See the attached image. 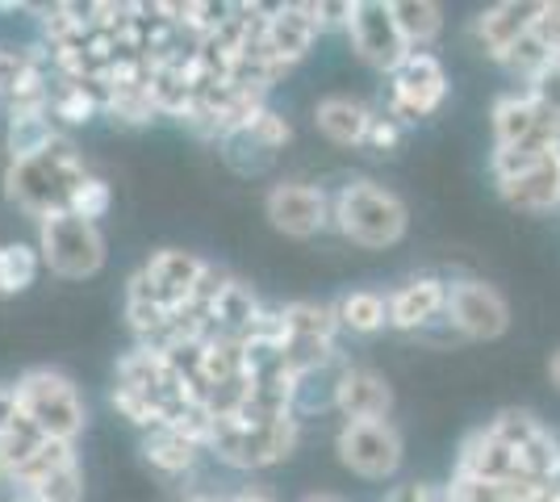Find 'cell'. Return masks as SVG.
Returning a JSON list of instances; mask_svg holds the SVG:
<instances>
[{
    "instance_id": "6da1fadb",
    "label": "cell",
    "mask_w": 560,
    "mask_h": 502,
    "mask_svg": "<svg viewBox=\"0 0 560 502\" xmlns=\"http://www.w3.org/2000/svg\"><path fill=\"white\" fill-rule=\"evenodd\" d=\"M84 160L71 143L68 135H59L55 147L38 160H25V164L4 167V197L25 210L30 218H50V214H68V201L75 185L84 180Z\"/></svg>"
},
{
    "instance_id": "7a4b0ae2",
    "label": "cell",
    "mask_w": 560,
    "mask_h": 502,
    "mask_svg": "<svg viewBox=\"0 0 560 502\" xmlns=\"http://www.w3.org/2000/svg\"><path fill=\"white\" fill-rule=\"evenodd\" d=\"M330 222L355 247L385 252V247H397L406 240L410 210H406V201L394 189H385L376 180H348L330 197Z\"/></svg>"
},
{
    "instance_id": "3957f363",
    "label": "cell",
    "mask_w": 560,
    "mask_h": 502,
    "mask_svg": "<svg viewBox=\"0 0 560 502\" xmlns=\"http://www.w3.org/2000/svg\"><path fill=\"white\" fill-rule=\"evenodd\" d=\"M302 440V419L284 415L277 423H238V419H213L206 435V453H213L226 469L256 474L268 465L289 460Z\"/></svg>"
},
{
    "instance_id": "277c9868",
    "label": "cell",
    "mask_w": 560,
    "mask_h": 502,
    "mask_svg": "<svg viewBox=\"0 0 560 502\" xmlns=\"http://www.w3.org/2000/svg\"><path fill=\"white\" fill-rule=\"evenodd\" d=\"M13 389H18L22 415L47 440L75 444V435L89 423V410H84V398H80V389H75L68 373H59V369H25L22 377L13 382Z\"/></svg>"
},
{
    "instance_id": "5b68a950",
    "label": "cell",
    "mask_w": 560,
    "mask_h": 502,
    "mask_svg": "<svg viewBox=\"0 0 560 502\" xmlns=\"http://www.w3.org/2000/svg\"><path fill=\"white\" fill-rule=\"evenodd\" d=\"M38 252L55 277L89 281L105 268V235L75 214H50L38 222Z\"/></svg>"
},
{
    "instance_id": "8992f818",
    "label": "cell",
    "mask_w": 560,
    "mask_h": 502,
    "mask_svg": "<svg viewBox=\"0 0 560 502\" xmlns=\"http://www.w3.org/2000/svg\"><path fill=\"white\" fill-rule=\"evenodd\" d=\"M348 43L351 50L376 68V72L394 75L415 50L406 47V38H401V30H397V17H394V0H351L348 9Z\"/></svg>"
},
{
    "instance_id": "52a82bcc",
    "label": "cell",
    "mask_w": 560,
    "mask_h": 502,
    "mask_svg": "<svg viewBox=\"0 0 560 502\" xmlns=\"http://www.w3.org/2000/svg\"><path fill=\"white\" fill-rule=\"evenodd\" d=\"M335 453H339V465L355 478L389 481L401 469L406 444L389 419H373V423H343L335 435Z\"/></svg>"
},
{
    "instance_id": "ba28073f",
    "label": "cell",
    "mask_w": 560,
    "mask_h": 502,
    "mask_svg": "<svg viewBox=\"0 0 560 502\" xmlns=\"http://www.w3.org/2000/svg\"><path fill=\"white\" fill-rule=\"evenodd\" d=\"M447 101V72L440 63V55L431 50H415L394 75H389V118L401 126H419L422 118H431Z\"/></svg>"
},
{
    "instance_id": "9c48e42d",
    "label": "cell",
    "mask_w": 560,
    "mask_h": 502,
    "mask_svg": "<svg viewBox=\"0 0 560 502\" xmlns=\"http://www.w3.org/2000/svg\"><path fill=\"white\" fill-rule=\"evenodd\" d=\"M444 323L460 339H477L490 343L511 331V302L502 297V289L486 285V281H447V311Z\"/></svg>"
},
{
    "instance_id": "30bf717a",
    "label": "cell",
    "mask_w": 560,
    "mask_h": 502,
    "mask_svg": "<svg viewBox=\"0 0 560 502\" xmlns=\"http://www.w3.org/2000/svg\"><path fill=\"white\" fill-rule=\"evenodd\" d=\"M264 218L272 222V231L289 240H314L318 231L330 226V192L305 180H284L272 185L264 197Z\"/></svg>"
},
{
    "instance_id": "8fae6325",
    "label": "cell",
    "mask_w": 560,
    "mask_h": 502,
    "mask_svg": "<svg viewBox=\"0 0 560 502\" xmlns=\"http://www.w3.org/2000/svg\"><path fill=\"white\" fill-rule=\"evenodd\" d=\"M213 264H206L201 256H192V252H180V247H164V252H155L151 260L142 264V281L147 289L164 302L167 311H185L197 302V293L206 285V277H210Z\"/></svg>"
},
{
    "instance_id": "7c38bea8",
    "label": "cell",
    "mask_w": 560,
    "mask_h": 502,
    "mask_svg": "<svg viewBox=\"0 0 560 502\" xmlns=\"http://www.w3.org/2000/svg\"><path fill=\"white\" fill-rule=\"evenodd\" d=\"M318 34L323 30L314 22V4H272V9H264V22H259V47L272 63L289 72L293 63H302L310 55Z\"/></svg>"
},
{
    "instance_id": "4fadbf2b",
    "label": "cell",
    "mask_w": 560,
    "mask_h": 502,
    "mask_svg": "<svg viewBox=\"0 0 560 502\" xmlns=\"http://www.w3.org/2000/svg\"><path fill=\"white\" fill-rule=\"evenodd\" d=\"M490 428L518 453L527 478H536V481L552 478V469H557V460H560V440L544 428V419H536L532 410H498L490 419Z\"/></svg>"
},
{
    "instance_id": "5bb4252c",
    "label": "cell",
    "mask_w": 560,
    "mask_h": 502,
    "mask_svg": "<svg viewBox=\"0 0 560 502\" xmlns=\"http://www.w3.org/2000/svg\"><path fill=\"white\" fill-rule=\"evenodd\" d=\"M539 4L544 0H502V4H490L486 13L472 17V38L477 47L486 50V59L502 63L527 34L539 17Z\"/></svg>"
},
{
    "instance_id": "9a60e30c",
    "label": "cell",
    "mask_w": 560,
    "mask_h": 502,
    "mask_svg": "<svg viewBox=\"0 0 560 502\" xmlns=\"http://www.w3.org/2000/svg\"><path fill=\"white\" fill-rule=\"evenodd\" d=\"M456 474L477 481H493V486H511V481L527 478L523 460L511 444L498 435V431L486 423V428L468 431L465 444H460V456H456ZM536 481V478H532Z\"/></svg>"
},
{
    "instance_id": "2e32d148",
    "label": "cell",
    "mask_w": 560,
    "mask_h": 502,
    "mask_svg": "<svg viewBox=\"0 0 560 502\" xmlns=\"http://www.w3.org/2000/svg\"><path fill=\"white\" fill-rule=\"evenodd\" d=\"M447 281L440 277H415L389 293V327L394 331H427L431 323H444Z\"/></svg>"
},
{
    "instance_id": "e0dca14e",
    "label": "cell",
    "mask_w": 560,
    "mask_h": 502,
    "mask_svg": "<svg viewBox=\"0 0 560 502\" xmlns=\"http://www.w3.org/2000/svg\"><path fill=\"white\" fill-rule=\"evenodd\" d=\"M335 410H339L348 423L389 419V410H394V389H389V382H385L381 373H373V369L348 364V369H343V377H339Z\"/></svg>"
},
{
    "instance_id": "ac0fdd59",
    "label": "cell",
    "mask_w": 560,
    "mask_h": 502,
    "mask_svg": "<svg viewBox=\"0 0 560 502\" xmlns=\"http://www.w3.org/2000/svg\"><path fill=\"white\" fill-rule=\"evenodd\" d=\"M502 201L518 214H548L560 210V151L544 155L536 167H527L523 176H514L506 185H498Z\"/></svg>"
},
{
    "instance_id": "d6986e66",
    "label": "cell",
    "mask_w": 560,
    "mask_h": 502,
    "mask_svg": "<svg viewBox=\"0 0 560 502\" xmlns=\"http://www.w3.org/2000/svg\"><path fill=\"white\" fill-rule=\"evenodd\" d=\"M376 114L364 105V101H355V96H343V93H330L318 101V109H314V126H318V135L335 147H364L369 139V130H373Z\"/></svg>"
},
{
    "instance_id": "ffe728a7",
    "label": "cell",
    "mask_w": 560,
    "mask_h": 502,
    "mask_svg": "<svg viewBox=\"0 0 560 502\" xmlns=\"http://www.w3.org/2000/svg\"><path fill=\"white\" fill-rule=\"evenodd\" d=\"M264 314V306L256 302L252 285H243L238 277H226L218 297L210 306V327L213 335H226V339H243V335L256 327V318Z\"/></svg>"
},
{
    "instance_id": "44dd1931",
    "label": "cell",
    "mask_w": 560,
    "mask_h": 502,
    "mask_svg": "<svg viewBox=\"0 0 560 502\" xmlns=\"http://www.w3.org/2000/svg\"><path fill=\"white\" fill-rule=\"evenodd\" d=\"M201 453H206V444H201V440H192L188 431L155 428V431H147V435H142V460H147L151 469L167 474V478L188 474Z\"/></svg>"
},
{
    "instance_id": "7402d4cb",
    "label": "cell",
    "mask_w": 560,
    "mask_h": 502,
    "mask_svg": "<svg viewBox=\"0 0 560 502\" xmlns=\"http://www.w3.org/2000/svg\"><path fill=\"white\" fill-rule=\"evenodd\" d=\"M59 139L50 114H9V130H4V151H9V164H25V160H38L47 155Z\"/></svg>"
},
{
    "instance_id": "603a6c76",
    "label": "cell",
    "mask_w": 560,
    "mask_h": 502,
    "mask_svg": "<svg viewBox=\"0 0 560 502\" xmlns=\"http://www.w3.org/2000/svg\"><path fill=\"white\" fill-rule=\"evenodd\" d=\"M335 318H339V331L351 335H376L389 327V293H376V289H351L335 302Z\"/></svg>"
},
{
    "instance_id": "cb8c5ba5",
    "label": "cell",
    "mask_w": 560,
    "mask_h": 502,
    "mask_svg": "<svg viewBox=\"0 0 560 502\" xmlns=\"http://www.w3.org/2000/svg\"><path fill=\"white\" fill-rule=\"evenodd\" d=\"M394 17L410 50H431L444 34V9L435 0H394Z\"/></svg>"
},
{
    "instance_id": "d4e9b609",
    "label": "cell",
    "mask_w": 560,
    "mask_h": 502,
    "mask_svg": "<svg viewBox=\"0 0 560 502\" xmlns=\"http://www.w3.org/2000/svg\"><path fill=\"white\" fill-rule=\"evenodd\" d=\"M71 465H80V456H75V444H68V440H47L38 453L25 460L22 469L13 474V486H18V494H30V490H38L43 481H50L55 474H63V469H71Z\"/></svg>"
},
{
    "instance_id": "484cf974",
    "label": "cell",
    "mask_w": 560,
    "mask_h": 502,
    "mask_svg": "<svg viewBox=\"0 0 560 502\" xmlns=\"http://www.w3.org/2000/svg\"><path fill=\"white\" fill-rule=\"evenodd\" d=\"M50 114L59 121H68V126H84L96 114H105V89L101 84H80V80H59Z\"/></svg>"
},
{
    "instance_id": "4316f807",
    "label": "cell",
    "mask_w": 560,
    "mask_h": 502,
    "mask_svg": "<svg viewBox=\"0 0 560 502\" xmlns=\"http://www.w3.org/2000/svg\"><path fill=\"white\" fill-rule=\"evenodd\" d=\"M43 252L30 243H4L0 247V297H18L38 281Z\"/></svg>"
},
{
    "instance_id": "83f0119b",
    "label": "cell",
    "mask_w": 560,
    "mask_h": 502,
    "mask_svg": "<svg viewBox=\"0 0 560 502\" xmlns=\"http://www.w3.org/2000/svg\"><path fill=\"white\" fill-rule=\"evenodd\" d=\"M280 318H284L289 339H335V335H339L335 306H318V302H289V306H280Z\"/></svg>"
},
{
    "instance_id": "f1b7e54d",
    "label": "cell",
    "mask_w": 560,
    "mask_h": 502,
    "mask_svg": "<svg viewBox=\"0 0 560 502\" xmlns=\"http://www.w3.org/2000/svg\"><path fill=\"white\" fill-rule=\"evenodd\" d=\"M105 114L121 126H147V121H155L160 105L151 101V89H109L105 93Z\"/></svg>"
},
{
    "instance_id": "f546056e",
    "label": "cell",
    "mask_w": 560,
    "mask_h": 502,
    "mask_svg": "<svg viewBox=\"0 0 560 502\" xmlns=\"http://www.w3.org/2000/svg\"><path fill=\"white\" fill-rule=\"evenodd\" d=\"M109 206H114V189L101 180V176H84L80 185H75V192H71L68 201V214L84 218V222H101V218L109 214Z\"/></svg>"
},
{
    "instance_id": "4dcf8cb0",
    "label": "cell",
    "mask_w": 560,
    "mask_h": 502,
    "mask_svg": "<svg viewBox=\"0 0 560 502\" xmlns=\"http://www.w3.org/2000/svg\"><path fill=\"white\" fill-rule=\"evenodd\" d=\"M34 499L43 502H80L84 499V469L80 465H71V469H63V474H55L50 481H43L38 490H30Z\"/></svg>"
},
{
    "instance_id": "1f68e13d",
    "label": "cell",
    "mask_w": 560,
    "mask_h": 502,
    "mask_svg": "<svg viewBox=\"0 0 560 502\" xmlns=\"http://www.w3.org/2000/svg\"><path fill=\"white\" fill-rule=\"evenodd\" d=\"M447 494H452V502H511V494H506L502 486L465 478V474H452V481H447Z\"/></svg>"
},
{
    "instance_id": "d6a6232c",
    "label": "cell",
    "mask_w": 560,
    "mask_h": 502,
    "mask_svg": "<svg viewBox=\"0 0 560 502\" xmlns=\"http://www.w3.org/2000/svg\"><path fill=\"white\" fill-rule=\"evenodd\" d=\"M523 93L532 96L539 109H548V114H557L560 118V59L557 63H548V68H544V72H539Z\"/></svg>"
},
{
    "instance_id": "836d02e7",
    "label": "cell",
    "mask_w": 560,
    "mask_h": 502,
    "mask_svg": "<svg viewBox=\"0 0 560 502\" xmlns=\"http://www.w3.org/2000/svg\"><path fill=\"white\" fill-rule=\"evenodd\" d=\"M532 34L544 43V50H548L552 59H560V0L557 4H552V0L539 4V17H536V25H532Z\"/></svg>"
},
{
    "instance_id": "e575fe53",
    "label": "cell",
    "mask_w": 560,
    "mask_h": 502,
    "mask_svg": "<svg viewBox=\"0 0 560 502\" xmlns=\"http://www.w3.org/2000/svg\"><path fill=\"white\" fill-rule=\"evenodd\" d=\"M401 121L397 118H389V114H376V121H373V130H369V139H364V147L369 151H376V155H389L397 143H401Z\"/></svg>"
},
{
    "instance_id": "d590c367",
    "label": "cell",
    "mask_w": 560,
    "mask_h": 502,
    "mask_svg": "<svg viewBox=\"0 0 560 502\" xmlns=\"http://www.w3.org/2000/svg\"><path fill=\"white\" fill-rule=\"evenodd\" d=\"M22 419V402H18V389L13 385H0V435Z\"/></svg>"
},
{
    "instance_id": "8d00e7d4",
    "label": "cell",
    "mask_w": 560,
    "mask_h": 502,
    "mask_svg": "<svg viewBox=\"0 0 560 502\" xmlns=\"http://www.w3.org/2000/svg\"><path fill=\"white\" fill-rule=\"evenodd\" d=\"M234 502H280L277 490L272 486H264V481H247L243 490H234Z\"/></svg>"
},
{
    "instance_id": "74e56055",
    "label": "cell",
    "mask_w": 560,
    "mask_h": 502,
    "mask_svg": "<svg viewBox=\"0 0 560 502\" xmlns=\"http://www.w3.org/2000/svg\"><path fill=\"white\" fill-rule=\"evenodd\" d=\"M185 502H234V494H222V490H197V494H188Z\"/></svg>"
},
{
    "instance_id": "f35d334b",
    "label": "cell",
    "mask_w": 560,
    "mask_h": 502,
    "mask_svg": "<svg viewBox=\"0 0 560 502\" xmlns=\"http://www.w3.org/2000/svg\"><path fill=\"white\" fill-rule=\"evenodd\" d=\"M385 502H419V494H415V486H394Z\"/></svg>"
},
{
    "instance_id": "ab89813d",
    "label": "cell",
    "mask_w": 560,
    "mask_h": 502,
    "mask_svg": "<svg viewBox=\"0 0 560 502\" xmlns=\"http://www.w3.org/2000/svg\"><path fill=\"white\" fill-rule=\"evenodd\" d=\"M548 382H552V389L560 394V348L548 357Z\"/></svg>"
},
{
    "instance_id": "60d3db41",
    "label": "cell",
    "mask_w": 560,
    "mask_h": 502,
    "mask_svg": "<svg viewBox=\"0 0 560 502\" xmlns=\"http://www.w3.org/2000/svg\"><path fill=\"white\" fill-rule=\"evenodd\" d=\"M302 502H348V499H339V494H330V490H314V494H305Z\"/></svg>"
},
{
    "instance_id": "b9f144b4",
    "label": "cell",
    "mask_w": 560,
    "mask_h": 502,
    "mask_svg": "<svg viewBox=\"0 0 560 502\" xmlns=\"http://www.w3.org/2000/svg\"><path fill=\"white\" fill-rule=\"evenodd\" d=\"M9 502H43V499H34V494H13Z\"/></svg>"
}]
</instances>
